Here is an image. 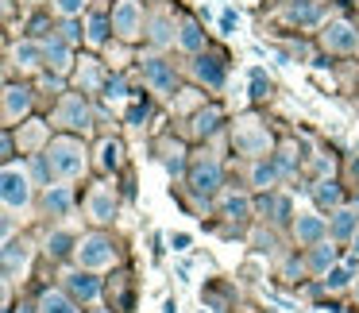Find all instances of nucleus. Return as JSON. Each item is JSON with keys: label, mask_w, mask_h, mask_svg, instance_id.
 I'll use <instances>...</instances> for the list:
<instances>
[{"label": "nucleus", "mask_w": 359, "mask_h": 313, "mask_svg": "<svg viewBox=\"0 0 359 313\" xmlns=\"http://www.w3.org/2000/svg\"><path fill=\"white\" fill-rule=\"evenodd\" d=\"M43 155H47L55 178H62V182L86 174V163H89V159H86V143L74 140V135H55V140L43 147Z\"/></svg>", "instance_id": "f257e3e1"}, {"label": "nucleus", "mask_w": 359, "mask_h": 313, "mask_svg": "<svg viewBox=\"0 0 359 313\" xmlns=\"http://www.w3.org/2000/svg\"><path fill=\"white\" fill-rule=\"evenodd\" d=\"M271 143H274L271 128H266L263 120L255 116V112H248V116H240V120L232 124V147L240 151V155H248V159H266Z\"/></svg>", "instance_id": "f03ea898"}, {"label": "nucleus", "mask_w": 359, "mask_h": 313, "mask_svg": "<svg viewBox=\"0 0 359 313\" xmlns=\"http://www.w3.org/2000/svg\"><path fill=\"white\" fill-rule=\"evenodd\" d=\"M78 263L86 267V271H101V267H112L116 263V244H112V236L104 232H89L78 240Z\"/></svg>", "instance_id": "7ed1b4c3"}, {"label": "nucleus", "mask_w": 359, "mask_h": 313, "mask_svg": "<svg viewBox=\"0 0 359 313\" xmlns=\"http://www.w3.org/2000/svg\"><path fill=\"white\" fill-rule=\"evenodd\" d=\"M186 178H189V189H194L197 197H212L224 186V166H220L217 155H197Z\"/></svg>", "instance_id": "20e7f679"}, {"label": "nucleus", "mask_w": 359, "mask_h": 313, "mask_svg": "<svg viewBox=\"0 0 359 313\" xmlns=\"http://www.w3.org/2000/svg\"><path fill=\"white\" fill-rule=\"evenodd\" d=\"M112 32L124 43H135L147 32V16H143L140 0H116V8H112Z\"/></svg>", "instance_id": "39448f33"}, {"label": "nucleus", "mask_w": 359, "mask_h": 313, "mask_svg": "<svg viewBox=\"0 0 359 313\" xmlns=\"http://www.w3.org/2000/svg\"><path fill=\"white\" fill-rule=\"evenodd\" d=\"M55 124H62L66 132H89V128H93V109H89L86 93L62 97V105H58V112H55Z\"/></svg>", "instance_id": "423d86ee"}, {"label": "nucleus", "mask_w": 359, "mask_h": 313, "mask_svg": "<svg viewBox=\"0 0 359 313\" xmlns=\"http://www.w3.org/2000/svg\"><path fill=\"white\" fill-rule=\"evenodd\" d=\"M140 70H143V86H147L151 93L170 97L174 89H178V70H174V62H166V58H143Z\"/></svg>", "instance_id": "0eeeda50"}, {"label": "nucleus", "mask_w": 359, "mask_h": 313, "mask_svg": "<svg viewBox=\"0 0 359 313\" xmlns=\"http://www.w3.org/2000/svg\"><path fill=\"white\" fill-rule=\"evenodd\" d=\"M320 43L332 55H351V51H359V27L348 24V20H328L320 27Z\"/></svg>", "instance_id": "6e6552de"}, {"label": "nucleus", "mask_w": 359, "mask_h": 313, "mask_svg": "<svg viewBox=\"0 0 359 313\" xmlns=\"http://www.w3.org/2000/svg\"><path fill=\"white\" fill-rule=\"evenodd\" d=\"M189 74H194L201 86L220 89L228 81V58L224 55H212V51H201V55H194V62H189Z\"/></svg>", "instance_id": "1a4fd4ad"}, {"label": "nucleus", "mask_w": 359, "mask_h": 313, "mask_svg": "<svg viewBox=\"0 0 359 313\" xmlns=\"http://www.w3.org/2000/svg\"><path fill=\"white\" fill-rule=\"evenodd\" d=\"M0 197H4V209H24L32 201V178L16 166H4L0 174Z\"/></svg>", "instance_id": "9d476101"}, {"label": "nucleus", "mask_w": 359, "mask_h": 313, "mask_svg": "<svg viewBox=\"0 0 359 313\" xmlns=\"http://www.w3.org/2000/svg\"><path fill=\"white\" fill-rule=\"evenodd\" d=\"M32 105H35V89L32 86H24V81H8L4 86V124H20V120L32 112Z\"/></svg>", "instance_id": "9b49d317"}, {"label": "nucleus", "mask_w": 359, "mask_h": 313, "mask_svg": "<svg viewBox=\"0 0 359 313\" xmlns=\"http://www.w3.org/2000/svg\"><path fill=\"white\" fill-rule=\"evenodd\" d=\"M325 236H328L325 217H317V213H297L294 217V240L302 248H317V244H325Z\"/></svg>", "instance_id": "f8f14e48"}, {"label": "nucleus", "mask_w": 359, "mask_h": 313, "mask_svg": "<svg viewBox=\"0 0 359 313\" xmlns=\"http://www.w3.org/2000/svg\"><path fill=\"white\" fill-rule=\"evenodd\" d=\"M43 62L50 66V74H70L74 70V51L66 39H58V35H50V39H43Z\"/></svg>", "instance_id": "ddd939ff"}, {"label": "nucleus", "mask_w": 359, "mask_h": 313, "mask_svg": "<svg viewBox=\"0 0 359 313\" xmlns=\"http://www.w3.org/2000/svg\"><path fill=\"white\" fill-rule=\"evenodd\" d=\"M220 124H224V112H220L217 105H205V109H197L194 116H189V135H194V140H212V135L220 132Z\"/></svg>", "instance_id": "4468645a"}, {"label": "nucleus", "mask_w": 359, "mask_h": 313, "mask_svg": "<svg viewBox=\"0 0 359 313\" xmlns=\"http://www.w3.org/2000/svg\"><path fill=\"white\" fill-rule=\"evenodd\" d=\"M66 290H70L74 302H97L101 298V279H93V271H70L66 274Z\"/></svg>", "instance_id": "2eb2a0df"}, {"label": "nucleus", "mask_w": 359, "mask_h": 313, "mask_svg": "<svg viewBox=\"0 0 359 313\" xmlns=\"http://www.w3.org/2000/svg\"><path fill=\"white\" fill-rule=\"evenodd\" d=\"M286 20L302 32V27H317L325 20V8H320L317 0H290L286 4Z\"/></svg>", "instance_id": "dca6fc26"}, {"label": "nucleus", "mask_w": 359, "mask_h": 313, "mask_svg": "<svg viewBox=\"0 0 359 313\" xmlns=\"http://www.w3.org/2000/svg\"><path fill=\"white\" fill-rule=\"evenodd\" d=\"M89 217H93L97 225H109V220L116 217V194H112L109 186H97L93 194H89Z\"/></svg>", "instance_id": "f3484780"}, {"label": "nucleus", "mask_w": 359, "mask_h": 313, "mask_svg": "<svg viewBox=\"0 0 359 313\" xmlns=\"http://www.w3.org/2000/svg\"><path fill=\"white\" fill-rule=\"evenodd\" d=\"M109 35H116L112 32V12H89V20H86V43L89 47H104Z\"/></svg>", "instance_id": "a211bd4d"}, {"label": "nucleus", "mask_w": 359, "mask_h": 313, "mask_svg": "<svg viewBox=\"0 0 359 313\" xmlns=\"http://www.w3.org/2000/svg\"><path fill=\"white\" fill-rule=\"evenodd\" d=\"M39 313H78V302L70 298V290H55V286H47L39 294Z\"/></svg>", "instance_id": "6ab92c4d"}, {"label": "nucleus", "mask_w": 359, "mask_h": 313, "mask_svg": "<svg viewBox=\"0 0 359 313\" xmlns=\"http://www.w3.org/2000/svg\"><path fill=\"white\" fill-rule=\"evenodd\" d=\"M309 194H313V201H317L320 209H340V201H344V189H340L336 178H317L309 186Z\"/></svg>", "instance_id": "aec40b11"}, {"label": "nucleus", "mask_w": 359, "mask_h": 313, "mask_svg": "<svg viewBox=\"0 0 359 313\" xmlns=\"http://www.w3.org/2000/svg\"><path fill=\"white\" fill-rule=\"evenodd\" d=\"M178 47L186 51V55H201L205 51V27L197 24V20H182L178 24Z\"/></svg>", "instance_id": "412c9836"}, {"label": "nucleus", "mask_w": 359, "mask_h": 313, "mask_svg": "<svg viewBox=\"0 0 359 313\" xmlns=\"http://www.w3.org/2000/svg\"><path fill=\"white\" fill-rule=\"evenodd\" d=\"M147 43L151 47H170V43H178V32H174L166 12H158L155 20H147Z\"/></svg>", "instance_id": "4be33fe9"}, {"label": "nucleus", "mask_w": 359, "mask_h": 313, "mask_svg": "<svg viewBox=\"0 0 359 313\" xmlns=\"http://www.w3.org/2000/svg\"><path fill=\"white\" fill-rule=\"evenodd\" d=\"M355 232H359V213L355 209H336L332 225H328V236H332V240H351Z\"/></svg>", "instance_id": "5701e85b"}, {"label": "nucleus", "mask_w": 359, "mask_h": 313, "mask_svg": "<svg viewBox=\"0 0 359 313\" xmlns=\"http://www.w3.org/2000/svg\"><path fill=\"white\" fill-rule=\"evenodd\" d=\"M43 205H47L50 217H66V213L74 209V194H70V186H47V194H43Z\"/></svg>", "instance_id": "b1692460"}, {"label": "nucleus", "mask_w": 359, "mask_h": 313, "mask_svg": "<svg viewBox=\"0 0 359 313\" xmlns=\"http://www.w3.org/2000/svg\"><path fill=\"white\" fill-rule=\"evenodd\" d=\"M255 209L266 213L274 225H286V220L294 217V205H290V197H271V194H266V197H259V201H255Z\"/></svg>", "instance_id": "393cba45"}, {"label": "nucleus", "mask_w": 359, "mask_h": 313, "mask_svg": "<svg viewBox=\"0 0 359 313\" xmlns=\"http://www.w3.org/2000/svg\"><path fill=\"white\" fill-rule=\"evenodd\" d=\"M12 62H16L20 70H35V66H43V43L24 39L20 47H12Z\"/></svg>", "instance_id": "a878e982"}, {"label": "nucleus", "mask_w": 359, "mask_h": 313, "mask_svg": "<svg viewBox=\"0 0 359 313\" xmlns=\"http://www.w3.org/2000/svg\"><path fill=\"white\" fill-rule=\"evenodd\" d=\"M278 163L274 159H255V166H251V186H259V189H271L274 182H278Z\"/></svg>", "instance_id": "bb28decb"}, {"label": "nucleus", "mask_w": 359, "mask_h": 313, "mask_svg": "<svg viewBox=\"0 0 359 313\" xmlns=\"http://www.w3.org/2000/svg\"><path fill=\"white\" fill-rule=\"evenodd\" d=\"M81 70H78V81H81V93H97V89H104V74H101V66L93 62V58H81Z\"/></svg>", "instance_id": "cd10ccee"}, {"label": "nucleus", "mask_w": 359, "mask_h": 313, "mask_svg": "<svg viewBox=\"0 0 359 313\" xmlns=\"http://www.w3.org/2000/svg\"><path fill=\"white\" fill-rule=\"evenodd\" d=\"M24 263H27V248H24V244L4 240V279H16V271H24Z\"/></svg>", "instance_id": "c85d7f7f"}, {"label": "nucleus", "mask_w": 359, "mask_h": 313, "mask_svg": "<svg viewBox=\"0 0 359 313\" xmlns=\"http://www.w3.org/2000/svg\"><path fill=\"white\" fill-rule=\"evenodd\" d=\"M336 267V248L332 244H317V248L309 251V271L313 274H328Z\"/></svg>", "instance_id": "c756f323"}, {"label": "nucleus", "mask_w": 359, "mask_h": 313, "mask_svg": "<svg viewBox=\"0 0 359 313\" xmlns=\"http://www.w3.org/2000/svg\"><path fill=\"white\" fill-rule=\"evenodd\" d=\"M70 251H78V240L70 232H50L47 236V255L50 259H66Z\"/></svg>", "instance_id": "7c9ffc66"}, {"label": "nucleus", "mask_w": 359, "mask_h": 313, "mask_svg": "<svg viewBox=\"0 0 359 313\" xmlns=\"http://www.w3.org/2000/svg\"><path fill=\"white\" fill-rule=\"evenodd\" d=\"M251 197H243V194H228L224 197V217H232V220H248L251 217Z\"/></svg>", "instance_id": "2f4dec72"}, {"label": "nucleus", "mask_w": 359, "mask_h": 313, "mask_svg": "<svg viewBox=\"0 0 359 313\" xmlns=\"http://www.w3.org/2000/svg\"><path fill=\"white\" fill-rule=\"evenodd\" d=\"M120 163H124V147H120V140H104L101 143V171H120Z\"/></svg>", "instance_id": "473e14b6"}, {"label": "nucleus", "mask_w": 359, "mask_h": 313, "mask_svg": "<svg viewBox=\"0 0 359 313\" xmlns=\"http://www.w3.org/2000/svg\"><path fill=\"white\" fill-rule=\"evenodd\" d=\"M101 93H104V101H128V97H132V93H128V81H124V74H109V81H104V89H101Z\"/></svg>", "instance_id": "72a5a7b5"}, {"label": "nucleus", "mask_w": 359, "mask_h": 313, "mask_svg": "<svg viewBox=\"0 0 359 313\" xmlns=\"http://www.w3.org/2000/svg\"><path fill=\"white\" fill-rule=\"evenodd\" d=\"M266 93H271V78H266L263 70H251V78H248V97H251V101H263Z\"/></svg>", "instance_id": "f704fd0d"}, {"label": "nucleus", "mask_w": 359, "mask_h": 313, "mask_svg": "<svg viewBox=\"0 0 359 313\" xmlns=\"http://www.w3.org/2000/svg\"><path fill=\"white\" fill-rule=\"evenodd\" d=\"M166 171H170L174 178L189 174V166H186V147H170V151H166Z\"/></svg>", "instance_id": "c9c22d12"}, {"label": "nucleus", "mask_w": 359, "mask_h": 313, "mask_svg": "<svg viewBox=\"0 0 359 313\" xmlns=\"http://www.w3.org/2000/svg\"><path fill=\"white\" fill-rule=\"evenodd\" d=\"M325 286L328 290H348L351 286V267H332V271L325 274Z\"/></svg>", "instance_id": "e433bc0d"}, {"label": "nucleus", "mask_w": 359, "mask_h": 313, "mask_svg": "<svg viewBox=\"0 0 359 313\" xmlns=\"http://www.w3.org/2000/svg\"><path fill=\"white\" fill-rule=\"evenodd\" d=\"M147 116H151V97H135V101H132V109H128V124H135V128H140Z\"/></svg>", "instance_id": "4c0bfd02"}, {"label": "nucleus", "mask_w": 359, "mask_h": 313, "mask_svg": "<svg viewBox=\"0 0 359 313\" xmlns=\"http://www.w3.org/2000/svg\"><path fill=\"white\" fill-rule=\"evenodd\" d=\"M58 39H66V43H70V47H74V43H78V39H86V32H81V27H78V20H74V16H66L62 24H58Z\"/></svg>", "instance_id": "58836bf2"}, {"label": "nucleus", "mask_w": 359, "mask_h": 313, "mask_svg": "<svg viewBox=\"0 0 359 313\" xmlns=\"http://www.w3.org/2000/svg\"><path fill=\"white\" fill-rule=\"evenodd\" d=\"M86 4H89V0H55V12H58V16H74V20H78L81 16V12H86Z\"/></svg>", "instance_id": "ea45409f"}, {"label": "nucleus", "mask_w": 359, "mask_h": 313, "mask_svg": "<svg viewBox=\"0 0 359 313\" xmlns=\"http://www.w3.org/2000/svg\"><path fill=\"white\" fill-rule=\"evenodd\" d=\"M27 32H32V39H50V20L47 16H32V20H27Z\"/></svg>", "instance_id": "a19ab883"}, {"label": "nucleus", "mask_w": 359, "mask_h": 313, "mask_svg": "<svg viewBox=\"0 0 359 313\" xmlns=\"http://www.w3.org/2000/svg\"><path fill=\"white\" fill-rule=\"evenodd\" d=\"M236 27H240V12L224 8V12H220V32H224V35H232Z\"/></svg>", "instance_id": "79ce46f5"}, {"label": "nucleus", "mask_w": 359, "mask_h": 313, "mask_svg": "<svg viewBox=\"0 0 359 313\" xmlns=\"http://www.w3.org/2000/svg\"><path fill=\"white\" fill-rule=\"evenodd\" d=\"M0 151H4V163H12V155H16V143H12V132H4V140H0Z\"/></svg>", "instance_id": "37998d69"}, {"label": "nucleus", "mask_w": 359, "mask_h": 313, "mask_svg": "<svg viewBox=\"0 0 359 313\" xmlns=\"http://www.w3.org/2000/svg\"><path fill=\"white\" fill-rule=\"evenodd\" d=\"M302 271H305V263H302V259H290V263H286V279H290V282H302V279H297Z\"/></svg>", "instance_id": "c03bdc74"}, {"label": "nucleus", "mask_w": 359, "mask_h": 313, "mask_svg": "<svg viewBox=\"0 0 359 313\" xmlns=\"http://www.w3.org/2000/svg\"><path fill=\"white\" fill-rule=\"evenodd\" d=\"M170 248H174V251H186V248H189V236H186V232L170 236Z\"/></svg>", "instance_id": "a18cd8bd"}, {"label": "nucleus", "mask_w": 359, "mask_h": 313, "mask_svg": "<svg viewBox=\"0 0 359 313\" xmlns=\"http://www.w3.org/2000/svg\"><path fill=\"white\" fill-rule=\"evenodd\" d=\"M255 244H259V248H263V251H271V248H274V236H259Z\"/></svg>", "instance_id": "49530a36"}, {"label": "nucleus", "mask_w": 359, "mask_h": 313, "mask_svg": "<svg viewBox=\"0 0 359 313\" xmlns=\"http://www.w3.org/2000/svg\"><path fill=\"white\" fill-rule=\"evenodd\" d=\"M163 313H178V302H174V298H170V302L163 305Z\"/></svg>", "instance_id": "de8ad7c7"}, {"label": "nucleus", "mask_w": 359, "mask_h": 313, "mask_svg": "<svg viewBox=\"0 0 359 313\" xmlns=\"http://www.w3.org/2000/svg\"><path fill=\"white\" fill-rule=\"evenodd\" d=\"M20 313H39V305H20Z\"/></svg>", "instance_id": "09e8293b"}, {"label": "nucleus", "mask_w": 359, "mask_h": 313, "mask_svg": "<svg viewBox=\"0 0 359 313\" xmlns=\"http://www.w3.org/2000/svg\"><path fill=\"white\" fill-rule=\"evenodd\" d=\"M351 244H355V259H359V232H355V236H351Z\"/></svg>", "instance_id": "8fccbe9b"}, {"label": "nucleus", "mask_w": 359, "mask_h": 313, "mask_svg": "<svg viewBox=\"0 0 359 313\" xmlns=\"http://www.w3.org/2000/svg\"><path fill=\"white\" fill-rule=\"evenodd\" d=\"M89 313H109V309H89Z\"/></svg>", "instance_id": "3c124183"}, {"label": "nucleus", "mask_w": 359, "mask_h": 313, "mask_svg": "<svg viewBox=\"0 0 359 313\" xmlns=\"http://www.w3.org/2000/svg\"><path fill=\"white\" fill-rule=\"evenodd\" d=\"M355 213H359V197H355Z\"/></svg>", "instance_id": "603ef678"}, {"label": "nucleus", "mask_w": 359, "mask_h": 313, "mask_svg": "<svg viewBox=\"0 0 359 313\" xmlns=\"http://www.w3.org/2000/svg\"><path fill=\"white\" fill-rule=\"evenodd\" d=\"M355 4H359V0H355Z\"/></svg>", "instance_id": "864d4df0"}]
</instances>
